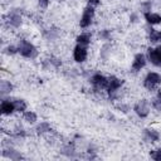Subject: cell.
I'll return each mask as SVG.
<instances>
[{
    "label": "cell",
    "mask_w": 161,
    "mask_h": 161,
    "mask_svg": "<svg viewBox=\"0 0 161 161\" xmlns=\"http://www.w3.org/2000/svg\"><path fill=\"white\" fill-rule=\"evenodd\" d=\"M101 0H86V4L87 5H91V6H94V8H98L101 5Z\"/></svg>",
    "instance_id": "obj_32"
},
{
    "label": "cell",
    "mask_w": 161,
    "mask_h": 161,
    "mask_svg": "<svg viewBox=\"0 0 161 161\" xmlns=\"http://www.w3.org/2000/svg\"><path fill=\"white\" fill-rule=\"evenodd\" d=\"M21 119H23L24 123H26L29 126H34L39 121V117H38V113L35 111L26 109L25 112L21 113Z\"/></svg>",
    "instance_id": "obj_21"
},
{
    "label": "cell",
    "mask_w": 161,
    "mask_h": 161,
    "mask_svg": "<svg viewBox=\"0 0 161 161\" xmlns=\"http://www.w3.org/2000/svg\"><path fill=\"white\" fill-rule=\"evenodd\" d=\"M147 63H148V62H147L146 54L142 53V52H137V53H135L133 57H132V62H131L130 69H131L132 73H140V72H142V69L146 68Z\"/></svg>",
    "instance_id": "obj_9"
},
{
    "label": "cell",
    "mask_w": 161,
    "mask_h": 161,
    "mask_svg": "<svg viewBox=\"0 0 161 161\" xmlns=\"http://www.w3.org/2000/svg\"><path fill=\"white\" fill-rule=\"evenodd\" d=\"M132 112L140 119H146L151 114V102L147 98L137 99L132 106Z\"/></svg>",
    "instance_id": "obj_5"
},
{
    "label": "cell",
    "mask_w": 161,
    "mask_h": 161,
    "mask_svg": "<svg viewBox=\"0 0 161 161\" xmlns=\"http://www.w3.org/2000/svg\"><path fill=\"white\" fill-rule=\"evenodd\" d=\"M49 4H50V0H38V6L40 9H48Z\"/></svg>",
    "instance_id": "obj_31"
},
{
    "label": "cell",
    "mask_w": 161,
    "mask_h": 161,
    "mask_svg": "<svg viewBox=\"0 0 161 161\" xmlns=\"http://www.w3.org/2000/svg\"><path fill=\"white\" fill-rule=\"evenodd\" d=\"M0 113L3 117H11L16 113L15 109V104L13 101V97L8 96V97H1V102H0Z\"/></svg>",
    "instance_id": "obj_10"
},
{
    "label": "cell",
    "mask_w": 161,
    "mask_h": 161,
    "mask_svg": "<svg viewBox=\"0 0 161 161\" xmlns=\"http://www.w3.org/2000/svg\"><path fill=\"white\" fill-rule=\"evenodd\" d=\"M152 8H153V1L152 0H141L140 4H138V13L141 14H145L147 11H152Z\"/></svg>",
    "instance_id": "obj_27"
},
{
    "label": "cell",
    "mask_w": 161,
    "mask_h": 161,
    "mask_svg": "<svg viewBox=\"0 0 161 161\" xmlns=\"http://www.w3.org/2000/svg\"><path fill=\"white\" fill-rule=\"evenodd\" d=\"M14 91H15V86H14V83L10 79L3 78L0 80V94H1V97H8Z\"/></svg>",
    "instance_id": "obj_20"
},
{
    "label": "cell",
    "mask_w": 161,
    "mask_h": 161,
    "mask_svg": "<svg viewBox=\"0 0 161 161\" xmlns=\"http://www.w3.org/2000/svg\"><path fill=\"white\" fill-rule=\"evenodd\" d=\"M158 48H160V49H161V43H160V44H158Z\"/></svg>",
    "instance_id": "obj_34"
},
{
    "label": "cell",
    "mask_w": 161,
    "mask_h": 161,
    "mask_svg": "<svg viewBox=\"0 0 161 161\" xmlns=\"http://www.w3.org/2000/svg\"><path fill=\"white\" fill-rule=\"evenodd\" d=\"M146 40L150 45H158L161 43V29H155V26H145Z\"/></svg>",
    "instance_id": "obj_14"
},
{
    "label": "cell",
    "mask_w": 161,
    "mask_h": 161,
    "mask_svg": "<svg viewBox=\"0 0 161 161\" xmlns=\"http://www.w3.org/2000/svg\"><path fill=\"white\" fill-rule=\"evenodd\" d=\"M59 35H60V30H59L58 28H55V26H50V28L43 30V36H44V39L48 40V42H54V40H57V39L59 38Z\"/></svg>",
    "instance_id": "obj_22"
},
{
    "label": "cell",
    "mask_w": 161,
    "mask_h": 161,
    "mask_svg": "<svg viewBox=\"0 0 161 161\" xmlns=\"http://www.w3.org/2000/svg\"><path fill=\"white\" fill-rule=\"evenodd\" d=\"M150 102H151V108H152L153 111L161 113V98L157 97V96H155Z\"/></svg>",
    "instance_id": "obj_29"
},
{
    "label": "cell",
    "mask_w": 161,
    "mask_h": 161,
    "mask_svg": "<svg viewBox=\"0 0 161 161\" xmlns=\"http://www.w3.org/2000/svg\"><path fill=\"white\" fill-rule=\"evenodd\" d=\"M62 59L59 57L55 55H48L47 58H44L42 60V68L44 70H49V69H59L62 67Z\"/></svg>",
    "instance_id": "obj_17"
},
{
    "label": "cell",
    "mask_w": 161,
    "mask_h": 161,
    "mask_svg": "<svg viewBox=\"0 0 161 161\" xmlns=\"http://www.w3.org/2000/svg\"><path fill=\"white\" fill-rule=\"evenodd\" d=\"M93 42V33H91L89 30H83L80 33H78L74 38V43L75 44H80V45H86L89 47Z\"/></svg>",
    "instance_id": "obj_19"
},
{
    "label": "cell",
    "mask_w": 161,
    "mask_h": 161,
    "mask_svg": "<svg viewBox=\"0 0 161 161\" xmlns=\"http://www.w3.org/2000/svg\"><path fill=\"white\" fill-rule=\"evenodd\" d=\"M142 87L150 93L156 92L161 87V74L155 70H148L142 78Z\"/></svg>",
    "instance_id": "obj_4"
},
{
    "label": "cell",
    "mask_w": 161,
    "mask_h": 161,
    "mask_svg": "<svg viewBox=\"0 0 161 161\" xmlns=\"http://www.w3.org/2000/svg\"><path fill=\"white\" fill-rule=\"evenodd\" d=\"M1 158L3 160H10V161H20V160H24L25 156L23 155L21 151L15 148V146H6V147H3Z\"/></svg>",
    "instance_id": "obj_12"
},
{
    "label": "cell",
    "mask_w": 161,
    "mask_h": 161,
    "mask_svg": "<svg viewBox=\"0 0 161 161\" xmlns=\"http://www.w3.org/2000/svg\"><path fill=\"white\" fill-rule=\"evenodd\" d=\"M96 36H97V40H99V42H102V43L112 42L113 33H112V30H111L109 28H102V29L97 30Z\"/></svg>",
    "instance_id": "obj_23"
},
{
    "label": "cell",
    "mask_w": 161,
    "mask_h": 161,
    "mask_svg": "<svg viewBox=\"0 0 161 161\" xmlns=\"http://www.w3.org/2000/svg\"><path fill=\"white\" fill-rule=\"evenodd\" d=\"M141 136H142V140L150 145H155L161 140V133L155 127H145L141 131Z\"/></svg>",
    "instance_id": "obj_11"
},
{
    "label": "cell",
    "mask_w": 161,
    "mask_h": 161,
    "mask_svg": "<svg viewBox=\"0 0 161 161\" xmlns=\"http://www.w3.org/2000/svg\"><path fill=\"white\" fill-rule=\"evenodd\" d=\"M148 156L153 161H161V147H153L148 151Z\"/></svg>",
    "instance_id": "obj_28"
},
{
    "label": "cell",
    "mask_w": 161,
    "mask_h": 161,
    "mask_svg": "<svg viewBox=\"0 0 161 161\" xmlns=\"http://www.w3.org/2000/svg\"><path fill=\"white\" fill-rule=\"evenodd\" d=\"M24 25V16L18 9H11L4 15V26L9 30H18Z\"/></svg>",
    "instance_id": "obj_2"
},
{
    "label": "cell",
    "mask_w": 161,
    "mask_h": 161,
    "mask_svg": "<svg viewBox=\"0 0 161 161\" xmlns=\"http://www.w3.org/2000/svg\"><path fill=\"white\" fill-rule=\"evenodd\" d=\"M89 58V49L86 45L74 44L72 49V59L77 64H84Z\"/></svg>",
    "instance_id": "obj_7"
},
{
    "label": "cell",
    "mask_w": 161,
    "mask_h": 161,
    "mask_svg": "<svg viewBox=\"0 0 161 161\" xmlns=\"http://www.w3.org/2000/svg\"><path fill=\"white\" fill-rule=\"evenodd\" d=\"M155 93H156L155 96H157V97H160V98H161V88H158V89H157Z\"/></svg>",
    "instance_id": "obj_33"
},
{
    "label": "cell",
    "mask_w": 161,
    "mask_h": 161,
    "mask_svg": "<svg viewBox=\"0 0 161 161\" xmlns=\"http://www.w3.org/2000/svg\"><path fill=\"white\" fill-rule=\"evenodd\" d=\"M13 101H14V104H15V109H16V113H23L28 109V102L26 99L21 98V97H13Z\"/></svg>",
    "instance_id": "obj_24"
},
{
    "label": "cell",
    "mask_w": 161,
    "mask_h": 161,
    "mask_svg": "<svg viewBox=\"0 0 161 161\" xmlns=\"http://www.w3.org/2000/svg\"><path fill=\"white\" fill-rule=\"evenodd\" d=\"M112 54H113V45L111 42H106L98 49V60L101 63H107L111 60Z\"/></svg>",
    "instance_id": "obj_15"
},
{
    "label": "cell",
    "mask_w": 161,
    "mask_h": 161,
    "mask_svg": "<svg viewBox=\"0 0 161 161\" xmlns=\"http://www.w3.org/2000/svg\"><path fill=\"white\" fill-rule=\"evenodd\" d=\"M3 54L4 55H8V57H14V55L19 54L16 43H9L5 47H3Z\"/></svg>",
    "instance_id": "obj_25"
},
{
    "label": "cell",
    "mask_w": 161,
    "mask_h": 161,
    "mask_svg": "<svg viewBox=\"0 0 161 161\" xmlns=\"http://www.w3.org/2000/svg\"><path fill=\"white\" fill-rule=\"evenodd\" d=\"M146 58H147V62L156 67V68H160L161 67V49L158 48V45H148L146 48Z\"/></svg>",
    "instance_id": "obj_8"
},
{
    "label": "cell",
    "mask_w": 161,
    "mask_h": 161,
    "mask_svg": "<svg viewBox=\"0 0 161 161\" xmlns=\"http://www.w3.org/2000/svg\"><path fill=\"white\" fill-rule=\"evenodd\" d=\"M96 10H97V8H94V6H91V5H87V4L84 5V8L82 10V14L78 19V26L82 30H87L94 24Z\"/></svg>",
    "instance_id": "obj_3"
},
{
    "label": "cell",
    "mask_w": 161,
    "mask_h": 161,
    "mask_svg": "<svg viewBox=\"0 0 161 161\" xmlns=\"http://www.w3.org/2000/svg\"><path fill=\"white\" fill-rule=\"evenodd\" d=\"M140 20H141V16H140V13L138 11L130 13V15H128V23L130 24H137Z\"/></svg>",
    "instance_id": "obj_30"
},
{
    "label": "cell",
    "mask_w": 161,
    "mask_h": 161,
    "mask_svg": "<svg viewBox=\"0 0 161 161\" xmlns=\"http://www.w3.org/2000/svg\"><path fill=\"white\" fill-rule=\"evenodd\" d=\"M53 126L49 121H38L35 125H34V135L36 136H47L49 133H53Z\"/></svg>",
    "instance_id": "obj_16"
},
{
    "label": "cell",
    "mask_w": 161,
    "mask_h": 161,
    "mask_svg": "<svg viewBox=\"0 0 161 161\" xmlns=\"http://www.w3.org/2000/svg\"><path fill=\"white\" fill-rule=\"evenodd\" d=\"M114 108H116V111H118L122 114H128L130 112H132V106L127 102H123V101H118L114 104Z\"/></svg>",
    "instance_id": "obj_26"
},
{
    "label": "cell",
    "mask_w": 161,
    "mask_h": 161,
    "mask_svg": "<svg viewBox=\"0 0 161 161\" xmlns=\"http://www.w3.org/2000/svg\"><path fill=\"white\" fill-rule=\"evenodd\" d=\"M142 18H143L146 25H150V26H158V25H161V13L147 11V13L142 14Z\"/></svg>",
    "instance_id": "obj_18"
},
{
    "label": "cell",
    "mask_w": 161,
    "mask_h": 161,
    "mask_svg": "<svg viewBox=\"0 0 161 161\" xmlns=\"http://www.w3.org/2000/svg\"><path fill=\"white\" fill-rule=\"evenodd\" d=\"M59 152L64 157H68V158H79V151H77V145L74 141L64 142L60 146Z\"/></svg>",
    "instance_id": "obj_13"
},
{
    "label": "cell",
    "mask_w": 161,
    "mask_h": 161,
    "mask_svg": "<svg viewBox=\"0 0 161 161\" xmlns=\"http://www.w3.org/2000/svg\"><path fill=\"white\" fill-rule=\"evenodd\" d=\"M16 45H18V50H19V55L24 59H29V60H34L39 57V49L38 47L29 39L25 38H19L16 40Z\"/></svg>",
    "instance_id": "obj_1"
},
{
    "label": "cell",
    "mask_w": 161,
    "mask_h": 161,
    "mask_svg": "<svg viewBox=\"0 0 161 161\" xmlns=\"http://www.w3.org/2000/svg\"><path fill=\"white\" fill-rule=\"evenodd\" d=\"M88 82L96 92H104L108 84V75L102 72H93L88 75Z\"/></svg>",
    "instance_id": "obj_6"
}]
</instances>
